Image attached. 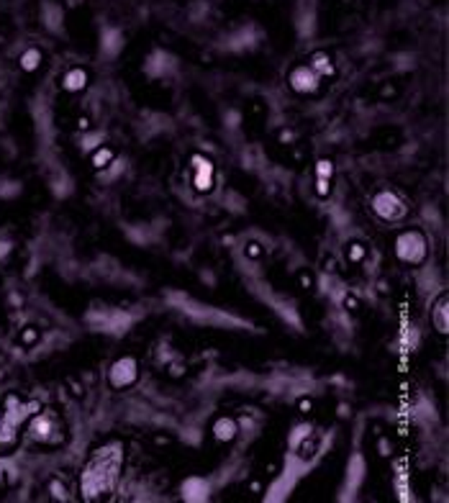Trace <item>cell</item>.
<instances>
[{"instance_id": "obj_1", "label": "cell", "mask_w": 449, "mask_h": 503, "mask_svg": "<svg viewBox=\"0 0 449 503\" xmlns=\"http://www.w3.org/2000/svg\"><path fill=\"white\" fill-rule=\"evenodd\" d=\"M126 449L121 442H108L88 457L80 470V498L85 503H111L124 473Z\"/></svg>"}, {"instance_id": "obj_2", "label": "cell", "mask_w": 449, "mask_h": 503, "mask_svg": "<svg viewBox=\"0 0 449 503\" xmlns=\"http://www.w3.org/2000/svg\"><path fill=\"white\" fill-rule=\"evenodd\" d=\"M28 439L36 444H44V447H62L67 442V426L62 424V419L49 408L36 411L26 424Z\"/></svg>"}, {"instance_id": "obj_3", "label": "cell", "mask_w": 449, "mask_h": 503, "mask_svg": "<svg viewBox=\"0 0 449 503\" xmlns=\"http://www.w3.org/2000/svg\"><path fill=\"white\" fill-rule=\"evenodd\" d=\"M393 252L395 257L403 262V265H411V267H419L426 262L429 257V239H426V234L421 229H403V231H398L393 242Z\"/></svg>"}, {"instance_id": "obj_4", "label": "cell", "mask_w": 449, "mask_h": 503, "mask_svg": "<svg viewBox=\"0 0 449 503\" xmlns=\"http://www.w3.org/2000/svg\"><path fill=\"white\" fill-rule=\"evenodd\" d=\"M372 213L385 224H398L408 216V203L395 190H377L372 196Z\"/></svg>"}, {"instance_id": "obj_5", "label": "cell", "mask_w": 449, "mask_h": 503, "mask_svg": "<svg viewBox=\"0 0 449 503\" xmlns=\"http://www.w3.org/2000/svg\"><path fill=\"white\" fill-rule=\"evenodd\" d=\"M136 380H139V362H136V357L124 354V357L111 362V368H108V386L113 390H126V388L134 386Z\"/></svg>"}, {"instance_id": "obj_6", "label": "cell", "mask_w": 449, "mask_h": 503, "mask_svg": "<svg viewBox=\"0 0 449 503\" xmlns=\"http://www.w3.org/2000/svg\"><path fill=\"white\" fill-rule=\"evenodd\" d=\"M190 167H193V172H190V180H193V188H195V193H200V196L211 193V190H213V185H216L213 162L208 160L206 154H193V157H190Z\"/></svg>"}, {"instance_id": "obj_7", "label": "cell", "mask_w": 449, "mask_h": 503, "mask_svg": "<svg viewBox=\"0 0 449 503\" xmlns=\"http://www.w3.org/2000/svg\"><path fill=\"white\" fill-rule=\"evenodd\" d=\"M287 85H290V90L298 93V95H316V93L321 90V77H318L308 64H298V67H293L290 75H287Z\"/></svg>"}, {"instance_id": "obj_8", "label": "cell", "mask_w": 449, "mask_h": 503, "mask_svg": "<svg viewBox=\"0 0 449 503\" xmlns=\"http://www.w3.org/2000/svg\"><path fill=\"white\" fill-rule=\"evenodd\" d=\"M431 323L439 334L449 332V298L447 293H441L434 303H431Z\"/></svg>"}, {"instance_id": "obj_9", "label": "cell", "mask_w": 449, "mask_h": 503, "mask_svg": "<svg viewBox=\"0 0 449 503\" xmlns=\"http://www.w3.org/2000/svg\"><path fill=\"white\" fill-rule=\"evenodd\" d=\"M211 431H213V437L218 442H233L239 437V424L231 416H218L213 426H211Z\"/></svg>"}, {"instance_id": "obj_10", "label": "cell", "mask_w": 449, "mask_h": 503, "mask_svg": "<svg viewBox=\"0 0 449 503\" xmlns=\"http://www.w3.org/2000/svg\"><path fill=\"white\" fill-rule=\"evenodd\" d=\"M90 75L82 67H72L62 75V90L64 93H80V90L88 88Z\"/></svg>"}, {"instance_id": "obj_11", "label": "cell", "mask_w": 449, "mask_h": 503, "mask_svg": "<svg viewBox=\"0 0 449 503\" xmlns=\"http://www.w3.org/2000/svg\"><path fill=\"white\" fill-rule=\"evenodd\" d=\"M18 431L13 424H8L3 419V413H0V455H8L13 449L18 447Z\"/></svg>"}, {"instance_id": "obj_12", "label": "cell", "mask_w": 449, "mask_h": 503, "mask_svg": "<svg viewBox=\"0 0 449 503\" xmlns=\"http://www.w3.org/2000/svg\"><path fill=\"white\" fill-rule=\"evenodd\" d=\"M308 67L318 75V77H334L336 75V67H334L332 57L326 52H314L311 54V62H308Z\"/></svg>"}, {"instance_id": "obj_13", "label": "cell", "mask_w": 449, "mask_h": 503, "mask_svg": "<svg viewBox=\"0 0 449 503\" xmlns=\"http://www.w3.org/2000/svg\"><path fill=\"white\" fill-rule=\"evenodd\" d=\"M208 498V485L200 477H193L185 483V501L190 503H203Z\"/></svg>"}, {"instance_id": "obj_14", "label": "cell", "mask_w": 449, "mask_h": 503, "mask_svg": "<svg viewBox=\"0 0 449 503\" xmlns=\"http://www.w3.org/2000/svg\"><path fill=\"white\" fill-rule=\"evenodd\" d=\"M113 160H116V149H111V146H106V144H100L98 149L93 152V157H90V164H93L95 170H106V167L113 164Z\"/></svg>"}, {"instance_id": "obj_15", "label": "cell", "mask_w": 449, "mask_h": 503, "mask_svg": "<svg viewBox=\"0 0 449 503\" xmlns=\"http://www.w3.org/2000/svg\"><path fill=\"white\" fill-rule=\"evenodd\" d=\"M41 59H44V57H41V49L28 46L26 52L21 54V59H18V62H21V70L23 72H36L39 67H41Z\"/></svg>"}, {"instance_id": "obj_16", "label": "cell", "mask_w": 449, "mask_h": 503, "mask_svg": "<svg viewBox=\"0 0 449 503\" xmlns=\"http://www.w3.org/2000/svg\"><path fill=\"white\" fill-rule=\"evenodd\" d=\"M316 180H334V162L332 160L316 162Z\"/></svg>"}, {"instance_id": "obj_17", "label": "cell", "mask_w": 449, "mask_h": 503, "mask_svg": "<svg viewBox=\"0 0 449 503\" xmlns=\"http://www.w3.org/2000/svg\"><path fill=\"white\" fill-rule=\"evenodd\" d=\"M365 254H367V252H365V247H362L359 242L347 244V260L350 262H362L365 260Z\"/></svg>"}, {"instance_id": "obj_18", "label": "cell", "mask_w": 449, "mask_h": 503, "mask_svg": "<svg viewBox=\"0 0 449 503\" xmlns=\"http://www.w3.org/2000/svg\"><path fill=\"white\" fill-rule=\"evenodd\" d=\"M308 437H311V426H305V424L296 426V429H293V447L298 449L305 439H308Z\"/></svg>"}, {"instance_id": "obj_19", "label": "cell", "mask_w": 449, "mask_h": 503, "mask_svg": "<svg viewBox=\"0 0 449 503\" xmlns=\"http://www.w3.org/2000/svg\"><path fill=\"white\" fill-rule=\"evenodd\" d=\"M316 196L318 198L332 196V180H316Z\"/></svg>"}, {"instance_id": "obj_20", "label": "cell", "mask_w": 449, "mask_h": 503, "mask_svg": "<svg viewBox=\"0 0 449 503\" xmlns=\"http://www.w3.org/2000/svg\"><path fill=\"white\" fill-rule=\"evenodd\" d=\"M36 339H39L36 329H26V332H23V336H21V341H23V344H34Z\"/></svg>"}, {"instance_id": "obj_21", "label": "cell", "mask_w": 449, "mask_h": 503, "mask_svg": "<svg viewBox=\"0 0 449 503\" xmlns=\"http://www.w3.org/2000/svg\"><path fill=\"white\" fill-rule=\"evenodd\" d=\"M262 252H260V247L257 244H247V257H260Z\"/></svg>"}, {"instance_id": "obj_22", "label": "cell", "mask_w": 449, "mask_h": 503, "mask_svg": "<svg viewBox=\"0 0 449 503\" xmlns=\"http://www.w3.org/2000/svg\"><path fill=\"white\" fill-rule=\"evenodd\" d=\"M344 305H347V308H350V311H352V308H357V298H347V301H344Z\"/></svg>"}]
</instances>
